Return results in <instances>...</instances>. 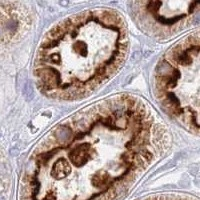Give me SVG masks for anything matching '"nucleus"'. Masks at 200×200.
Here are the masks:
<instances>
[{
  "label": "nucleus",
  "mask_w": 200,
  "mask_h": 200,
  "mask_svg": "<svg viewBox=\"0 0 200 200\" xmlns=\"http://www.w3.org/2000/svg\"><path fill=\"white\" fill-rule=\"evenodd\" d=\"M167 145L152 109L116 94L66 117L37 143L26 165V200H111Z\"/></svg>",
  "instance_id": "obj_1"
},
{
  "label": "nucleus",
  "mask_w": 200,
  "mask_h": 200,
  "mask_svg": "<svg viewBox=\"0 0 200 200\" xmlns=\"http://www.w3.org/2000/svg\"><path fill=\"white\" fill-rule=\"evenodd\" d=\"M128 30L115 10H85L61 20L36 51L33 76L38 90L55 100L90 95L120 70L128 52Z\"/></svg>",
  "instance_id": "obj_2"
},
{
  "label": "nucleus",
  "mask_w": 200,
  "mask_h": 200,
  "mask_svg": "<svg viewBox=\"0 0 200 200\" xmlns=\"http://www.w3.org/2000/svg\"><path fill=\"white\" fill-rule=\"evenodd\" d=\"M199 32L171 46L155 67L153 88L161 107L177 123L199 132Z\"/></svg>",
  "instance_id": "obj_3"
},
{
  "label": "nucleus",
  "mask_w": 200,
  "mask_h": 200,
  "mask_svg": "<svg viewBox=\"0 0 200 200\" xmlns=\"http://www.w3.org/2000/svg\"><path fill=\"white\" fill-rule=\"evenodd\" d=\"M135 19L152 37L170 38L190 26L199 11V0H136Z\"/></svg>",
  "instance_id": "obj_4"
}]
</instances>
